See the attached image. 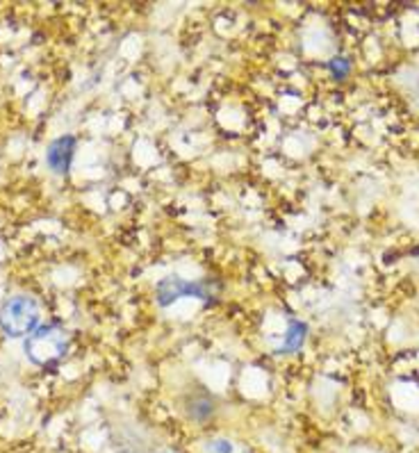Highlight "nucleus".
I'll use <instances>...</instances> for the list:
<instances>
[{
  "mask_svg": "<svg viewBox=\"0 0 419 453\" xmlns=\"http://www.w3.org/2000/svg\"><path fill=\"white\" fill-rule=\"evenodd\" d=\"M42 310L27 294H16L0 305V331L10 337H30L39 328Z\"/></svg>",
  "mask_w": 419,
  "mask_h": 453,
  "instance_id": "obj_1",
  "label": "nucleus"
},
{
  "mask_svg": "<svg viewBox=\"0 0 419 453\" xmlns=\"http://www.w3.org/2000/svg\"><path fill=\"white\" fill-rule=\"evenodd\" d=\"M23 349H26V356L32 365L48 367V365L58 363L66 356V351H69V333L53 324L39 326L30 337H26Z\"/></svg>",
  "mask_w": 419,
  "mask_h": 453,
  "instance_id": "obj_2",
  "label": "nucleus"
},
{
  "mask_svg": "<svg viewBox=\"0 0 419 453\" xmlns=\"http://www.w3.org/2000/svg\"><path fill=\"white\" fill-rule=\"evenodd\" d=\"M185 296H194L201 301H213V288L207 283H191V280H182V278H165L158 285V303L162 308L175 303V301L185 299Z\"/></svg>",
  "mask_w": 419,
  "mask_h": 453,
  "instance_id": "obj_3",
  "label": "nucleus"
},
{
  "mask_svg": "<svg viewBox=\"0 0 419 453\" xmlns=\"http://www.w3.org/2000/svg\"><path fill=\"white\" fill-rule=\"evenodd\" d=\"M75 149H78V142H75L74 134H62V137L53 139L46 149L48 169L58 176H66L71 171V165H74Z\"/></svg>",
  "mask_w": 419,
  "mask_h": 453,
  "instance_id": "obj_4",
  "label": "nucleus"
},
{
  "mask_svg": "<svg viewBox=\"0 0 419 453\" xmlns=\"http://www.w3.org/2000/svg\"><path fill=\"white\" fill-rule=\"evenodd\" d=\"M306 337H308V326L303 321H290L287 326L285 337H283V353H297L301 351V347L306 344Z\"/></svg>",
  "mask_w": 419,
  "mask_h": 453,
  "instance_id": "obj_5",
  "label": "nucleus"
},
{
  "mask_svg": "<svg viewBox=\"0 0 419 453\" xmlns=\"http://www.w3.org/2000/svg\"><path fill=\"white\" fill-rule=\"evenodd\" d=\"M187 415L194 421H207L214 415V401L207 395H194L187 401Z\"/></svg>",
  "mask_w": 419,
  "mask_h": 453,
  "instance_id": "obj_6",
  "label": "nucleus"
},
{
  "mask_svg": "<svg viewBox=\"0 0 419 453\" xmlns=\"http://www.w3.org/2000/svg\"><path fill=\"white\" fill-rule=\"evenodd\" d=\"M329 69H330V73L338 78V81H342V78H346V75H349L351 65H349V59H346V58H333V59H330Z\"/></svg>",
  "mask_w": 419,
  "mask_h": 453,
  "instance_id": "obj_7",
  "label": "nucleus"
},
{
  "mask_svg": "<svg viewBox=\"0 0 419 453\" xmlns=\"http://www.w3.org/2000/svg\"><path fill=\"white\" fill-rule=\"evenodd\" d=\"M207 451L210 453H233V442L229 440H213V442L207 444Z\"/></svg>",
  "mask_w": 419,
  "mask_h": 453,
  "instance_id": "obj_8",
  "label": "nucleus"
},
{
  "mask_svg": "<svg viewBox=\"0 0 419 453\" xmlns=\"http://www.w3.org/2000/svg\"><path fill=\"white\" fill-rule=\"evenodd\" d=\"M155 453H175V451H171V449H159V451H155Z\"/></svg>",
  "mask_w": 419,
  "mask_h": 453,
  "instance_id": "obj_9",
  "label": "nucleus"
},
{
  "mask_svg": "<svg viewBox=\"0 0 419 453\" xmlns=\"http://www.w3.org/2000/svg\"><path fill=\"white\" fill-rule=\"evenodd\" d=\"M417 253H419V251H417Z\"/></svg>",
  "mask_w": 419,
  "mask_h": 453,
  "instance_id": "obj_10",
  "label": "nucleus"
}]
</instances>
